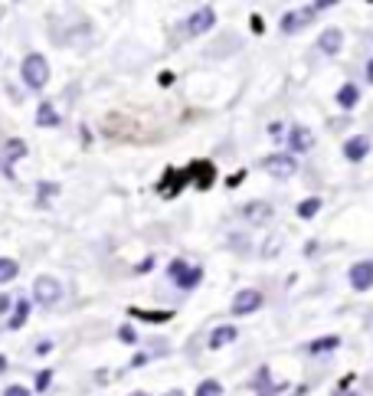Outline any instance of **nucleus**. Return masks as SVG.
<instances>
[{"mask_svg": "<svg viewBox=\"0 0 373 396\" xmlns=\"http://www.w3.org/2000/svg\"><path fill=\"white\" fill-rule=\"evenodd\" d=\"M20 73H23V82L30 88H43L50 82V62L43 59L39 53H30L23 59V66H20Z\"/></svg>", "mask_w": 373, "mask_h": 396, "instance_id": "1", "label": "nucleus"}, {"mask_svg": "<svg viewBox=\"0 0 373 396\" xmlns=\"http://www.w3.org/2000/svg\"><path fill=\"white\" fill-rule=\"evenodd\" d=\"M167 275H171V279H174V285H180L184 292H190V288H197V285L203 282V269H200V265H186L184 259L171 262Z\"/></svg>", "mask_w": 373, "mask_h": 396, "instance_id": "2", "label": "nucleus"}, {"mask_svg": "<svg viewBox=\"0 0 373 396\" xmlns=\"http://www.w3.org/2000/svg\"><path fill=\"white\" fill-rule=\"evenodd\" d=\"M59 295H62V285L52 275H39L37 282H33V298H37L39 305H56Z\"/></svg>", "mask_w": 373, "mask_h": 396, "instance_id": "3", "label": "nucleus"}, {"mask_svg": "<svg viewBox=\"0 0 373 396\" xmlns=\"http://www.w3.org/2000/svg\"><path fill=\"white\" fill-rule=\"evenodd\" d=\"M347 279H350V288H354V292H370V288H373V262L367 259V262L350 265Z\"/></svg>", "mask_w": 373, "mask_h": 396, "instance_id": "4", "label": "nucleus"}, {"mask_svg": "<svg viewBox=\"0 0 373 396\" xmlns=\"http://www.w3.org/2000/svg\"><path fill=\"white\" fill-rule=\"evenodd\" d=\"M262 167L272 173V177H278V180H285V177H291V173L298 171L295 158H288V154H272V158H265V164H262Z\"/></svg>", "mask_w": 373, "mask_h": 396, "instance_id": "5", "label": "nucleus"}, {"mask_svg": "<svg viewBox=\"0 0 373 396\" xmlns=\"http://www.w3.org/2000/svg\"><path fill=\"white\" fill-rule=\"evenodd\" d=\"M259 308H262V292H256V288H242L233 298V314H252Z\"/></svg>", "mask_w": 373, "mask_h": 396, "instance_id": "6", "label": "nucleus"}, {"mask_svg": "<svg viewBox=\"0 0 373 396\" xmlns=\"http://www.w3.org/2000/svg\"><path fill=\"white\" fill-rule=\"evenodd\" d=\"M216 23V13H213V7H200L190 20H186V33H193V37H200V33H207L210 26Z\"/></svg>", "mask_w": 373, "mask_h": 396, "instance_id": "7", "label": "nucleus"}, {"mask_svg": "<svg viewBox=\"0 0 373 396\" xmlns=\"http://www.w3.org/2000/svg\"><path fill=\"white\" fill-rule=\"evenodd\" d=\"M288 148L298 151V154H305V151L314 148V135H311V128H305V124H295V128L288 131Z\"/></svg>", "mask_w": 373, "mask_h": 396, "instance_id": "8", "label": "nucleus"}, {"mask_svg": "<svg viewBox=\"0 0 373 396\" xmlns=\"http://www.w3.org/2000/svg\"><path fill=\"white\" fill-rule=\"evenodd\" d=\"M367 154H370V138L357 135V138H350L347 144H344V158H347V161H354V164L363 161Z\"/></svg>", "mask_w": 373, "mask_h": 396, "instance_id": "9", "label": "nucleus"}, {"mask_svg": "<svg viewBox=\"0 0 373 396\" xmlns=\"http://www.w3.org/2000/svg\"><path fill=\"white\" fill-rule=\"evenodd\" d=\"M341 43H344V33L337 30V26H331V30H324L321 39H318V50L327 53V56H334V53H341Z\"/></svg>", "mask_w": 373, "mask_h": 396, "instance_id": "10", "label": "nucleus"}, {"mask_svg": "<svg viewBox=\"0 0 373 396\" xmlns=\"http://www.w3.org/2000/svg\"><path fill=\"white\" fill-rule=\"evenodd\" d=\"M311 17H314L311 10H305L301 17H298V13H285V17H282V33H288V37H291V33H298L301 26L311 20Z\"/></svg>", "mask_w": 373, "mask_h": 396, "instance_id": "11", "label": "nucleus"}, {"mask_svg": "<svg viewBox=\"0 0 373 396\" xmlns=\"http://www.w3.org/2000/svg\"><path fill=\"white\" fill-rule=\"evenodd\" d=\"M236 341V328H229V324H223V328H216L210 334V350H220V347L233 344Z\"/></svg>", "mask_w": 373, "mask_h": 396, "instance_id": "12", "label": "nucleus"}, {"mask_svg": "<svg viewBox=\"0 0 373 396\" xmlns=\"http://www.w3.org/2000/svg\"><path fill=\"white\" fill-rule=\"evenodd\" d=\"M242 213H246V220H252V223H265L272 216V207L269 203H249Z\"/></svg>", "mask_w": 373, "mask_h": 396, "instance_id": "13", "label": "nucleus"}, {"mask_svg": "<svg viewBox=\"0 0 373 396\" xmlns=\"http://www.w3.org/2000/svg\"><path fill=\"white\" fill-rule=\"evenodd\" d=\"M337 102H341V109H354L357 102H361V92H357V86H341V92H337Z\"/></svg>", "mask_w": 373, "mask_h": 396, "instance_id": "14", "label": "nucleus"}, {"mask_svg": "<svg viewBox=\"0 0 373 396\" xmlns=\"http://www.w3.org/2000/svg\"><path fill=\"white\" fill-rule=\"evenodd\" d=\"M337 347H341V337H318V341H311L308 344V350L311 354H324V350H337Z\"/></svg>", "mask_w": 373, "mask_h": 396, "instance_id": "15", "label": "nucleus"}, {"mask_svg": "<svg viewBox=\"0 0 373 396\" xmlns=\"http://www.w3.org/2000/svg\"><path fill=\"white\" fill-rule=\"evenodd\" d=\"M37 124H39V128H52V124H59V118H56V112H52L50 102H43V105H39Z\"/></svg>", "mask_w": 373, "mask_h": 396, "instance_id": "16", "label": "nucleus"}, {"mask_svg": "<svg viewBox=\"0 0 373 396\" xmlns=\"http://www.w3.org/2000/svg\"><path fill=\"white\" fill-rule=\"evenodd\" d=\"M26 318H30V301H17V311H13V318H10V331H17V328H23Z\"/></svg>", "mask_w": 373, "mask_h": 396, "instance_id": "17", "label": "nucleus"}, {"mask_svg": "<svg viewBox=\"0 0 373 396\" xmlns=\"http://www.w3.org/2000/svg\"><path fill=\"white\" fill-rule=\"evenodd\" d=\"M26 154V144L20 141V138H13V141H7V151H3V161L10 164V161H17V158H23Z\"/></svg>", "mask_w": 373, "mask_h": 396, "instance_id": "18", "label": "nucleus"}, {"mask_svg": "<svg viewBox=\"0 0 373 396\" xmlns=\"http://www.w3.org/2000/svg\"><path fill=\"white\" fill-rule=\"evenodd\" d=\"M20 275V265L13 259H0V282H13Z\"/></svg>", "mask_w": 373, "mask_h": 396, "instance_id": "19", "label": "nucleus"}, {"mask_svg": "<svg viewBox=\"0 0 373 396\" xmlns=\"http://www.w3.org/2000/svg\"><path fill=\"white\" fill-rule=\"evenodd\" d=\"M197 396H223V386H220V380H203L197 386Z\"/></svg>", "mask_w": 373, "mask_h": 396, "instance_id": "20", "label": "nucleus"}, {"mask_svg": "<svg viewBox=\"0 0 373 396\" xmlns=\"http://www.w3.org/2000/svg\"><path fill=\"white\" fill-rule=\"evenodd\" d=\"M131 314H137V318H144V321H167L171 318V311H141V308H131Z\"/></svg>", "mask_w": 373, "mask_h": 396, "instance_id": "21", "label": "nucleus"}, {"mask_svg": "<svg viewBox=\"0 0 373 396\" xmlns=\"http://www.w3.org/2000/svg\"><path fill=\"white\" fill-rule=\"evenodd\" d=\"M321 210V197H311V200H305V203H301L298 207V216H305V220H311V216H314V213Z\"/></svg>", "mask_w": 373, "mask_h": 396, "instance_id": "22", "label": "nucleus"}, {"mask_svg": "<svg viewBox=\"0 0 373 396\" xmlns=\"http://www.w3.org/2000/svg\"><path fill=\"white\" fill-rule=\"evenodd\" d=\"M50 384H52V373H50V370H43V373L37 377V390L43 393V390H50Z\"/></svg>", "mask_w": 373, "mask_h": 396, "instance_id": "23", "label": "nucleus"}, {"mask_svg": "<svg viewBox=\"0 0 373 396\" xmlns=\"http://www.w3.org/2000/svg\"><path fill=\"white\" fill-rule=\"evenodd\" d=\"M59 194V184H39V197L46 200V197H56Z\"/></svg>", "mask_w": 373, "mask_h": 396, "instance_id": "24", "label": "nucleus"}, {"mask_svg": "<svg viewBox=\"0 0 373 396\" xmlns=\"http://www.w3.org/2000/svg\"><path fill=\"white\" fill-rule=\"evenodd\" d=\"M118 337H122L124 344H135V341H137V334L131 331V328H122V331H118Z\"/></svg>", "mask_w": 373, "mask_h": 396, "instance_id": "25", "label": "nucleus"}, {"mask_svg": "<svg viewBox=\"0 0 373 396\" xmlns=\"http://www.w3.org/2000/svg\"><path fill=\"white\" fill-rule=\"evenodd\" d=\"M3 396H30V390H26V386H7Z\"/></svg>", "mask_w": 373, "mask_h": 396, "instance_id": "26", "label": "nucleus"}, {"mask_svg": "<svg viewBox=\"0 0 373 396\" xmlns=\"http://www.w3.org/2000/svg\"><path fill=\"white\" fill-rule=\"evenodd\" d=\"M52 350V341H39L37 344V354H50Z\"/></svg>", "mask_w": 373, "mask_h": 396, "instance_id": "27", "label": "nucleus"}, {"mask_svg": "<svg viewBox=\"0 0 373 396\" xmlns=\"http://www.w3.org/2000/svg\"><path fill=\"white\" fill-rule=\"evenodd\" d=\"M10 301H13V298H7V295H0V314H3V311L10 308Z\"/></svg>", "mask_w": 373, "mask_h": 396, "instance_id": "28", "label": "nucleus"}, {"mask_svg": "<svg viewBox=\"0 0 373 396\" xmlns=\"http://www.w3.org/2000/svg\"><path fill=\"white\" fill-rule=\"evenodd\" d=\"M367 79H370V82H373V59L367 62Z\"/></svg>", "mask_w": 373, "mask_h": 396, "instance_id": "29", "label": "nucleus"}, {"mask_svg": "<svg viewBox=\"0 0 373 396\" xmlns=\"http://www.w3.org/2000/svg\"><path fill=\"white\" fill-rule=\"evenodd\" d=\"M0 370H7V360H3V357H0Z\"/></svg>", "mask_w": 373, "mask_h": 396, "instance_id": "30", "label": "nucleus"}, {"mask_svg": "<svg viewBox=\"0 0 373 396\" xmlns=\"http://www.w3.org/2000/svg\"><path fill=\"white\" fill-rule=\"evenodd\" d=\"M344 396H361V393H344Z\"/></svg>", "mask_w": 373, "mask_h": 396, "instance_id": "31", "label": "nucleus"}, {"mask_svg": "<svg viewBox=\"0 0 373 396\" xmlns=\"http://www.w3.org/2000/svg\"><path fill=\"white\" fill-rule=\"evenodd\" d=\"M137 396H141V393H137Z\"/></svg>", "mask_w": 373, "mask_h": 396, "instance_id": "32", "label": "nucleus"}]
</instances>
